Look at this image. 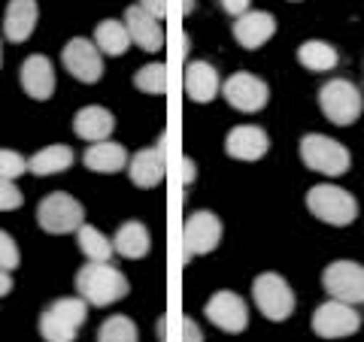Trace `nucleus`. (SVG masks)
Here are the masks:
<instances>
[{
  "instance_id": "37",
  "label": "nucleus",
  "mask_w": 364,
  "mask_h": 342,
  "mask_svg": "<svg viewBox=\"0 0 364 342\" xmlns=\"http://www.w3.org/2000/svg\"><path fill=\"white\" fill-rule=\"evenodd\" d=\"M9 291H13V276H9V270L0 267V297H6Z\"/></svg>"
},
{
  "instance_id": "27",
  "label": "nucleus",
  "mask_w": 364,
  "mask_h": 342,
  "mask_svg": "<svg viewBox=\"0 0 364 342\" xmlns=\"http://www.w3.org/2000/svg\"><path fill=\"white\" fill-rule=\"evenodd\" d=\"M76 243H79V252H82L88 260H109L112 258V243L97 231V227H91V224H79V231H76Z\"/></svg>"
},
{
  "instance_id": "3",
  "label": "nucleus",
  "mask_w": 364,
  "mask_h": 342,
  "mask_svg": "<svg viewBox=\"0 0 364 342\" xmlns=\"http://www.w3.org/2000/svg\"><path fill=\"white\" fill-rule=\"evenodd\" d=\"M88 318V303L82 297H61L55 300L40 318V333L46 342H73L79 327Z\"/></svg>"
},
{
  "instance_id": "13",
  "label": "nucleus",
  "mask_w": 364,
  "mask_h": 342,
  "mask_svg": "<svg viewBox=\"0 0 364 342\" xmlns=\"http://www.w3.org/2000/svg\"><path fill=\"white\" fill-rule=\"evenodd\" d=\"M128 176L136 188H155L161 185L167 176V133H161V140L149 149L136 152L128 161Z\"/></svg>"
},
{
  "instance_id": "2",
  "label": "nucleus",
  "mask_w": 364,
  "mask_h": 342,
  "mask_svg": "<svg viewBox=\"0 0 364 342\" xmlns=\"http://www.w3.org/2000/svg\"><path fill=\"white\" fill-rule=\"evenodd\" d=\"M306 209L331 227H346L358 219V200L337 185H313L306 194Z\"/></svg>"
},
{
  "instance_id": "8",
  "label": "nucleus",
  "mask_w": 364,
  "mask_h": 342,
  "mask_svg": "<svg viewBox=\"0 0 364 342\" xmlns=\"http://www.w3.org/2000/svg\"><path fill=\"white\" fill-rule=\"evenodd\" d=\"M322 285L331 300L352 303V306L364 303V267L355 264V260H334V264H328V270L322 272Z\"/></svg>"
},
{
  "instance_id": "25",
  "label": "nucleus",
  "mask_w": 364,
  "mask_h": 342,
  "mask_svg": "<svg viewBox=\"0 0 364 342\" xmlns=\"http://www.w3.org/2000/svg\"><path fill=\"white\" fill-rule=\"evenodd\" d=\"M298 64H304L313 73H328L340 64V55L331 43L325 40H306L298 45Z\"/></svg>"
},
{
  "instance_id": "26",
  "label": "nucleus",
  "mask_w": 364,
  "mask_h": 342,
  "mask_svg": "<svg viewBox=\"0 0 364 342\" xmlns=\"http://www.w3.org/2000/svg\"><path fill=\"white\" fill-rule=\"evenodd\" d=\"M95 45L109 58H119V55L128 52L131 45V33L124 28V21H116V18H104L95 31Z\"/></svg>"
},
{
  "instance_id": "10",
  "label": "nucleus",
  "mask_w": 364,
  "mask_h": 342,
  "mask_svg": "<svg viewBox=\"0 0 364 342\" xmlns=\"http://www.w3.org/2000/svg\"><path fill=\"white\" fill-rule=\"evenodd\" d=\"M61 61L76 82L95 85V82H100V76H104V52L85 37H73L67 43L61 52Z\"/></svg>"
},
{
  "instance_id": "16",
  "label": "nucleus",
  "mask_w": 364,
  "mask_h": 342,
  "mask_svg": "<svg viewBox=\"0 0 364 342\" xmlns=\"http://www.w3.org/2000/svg\"><path fill=\"white\" fill-rule=\"evenodd\" d=\"M124 28L131 33V43L140 45L143 52H161L164 49V25L152 18L143 6H128L124 9Z\"/></svg>"
},
{
  "instance_id": "7",
  "label": "nucleus",
  "mask_w": 364,
  "mask_h": 342,
  "mask_svg": "<svg viewBox=\"0 0 364 342\" xmlns=\"http://www.w3.org/2000/svg\"><path fill=\"white\" fill-rule=\"evenodd\" d=\"M37 221H40V227L46 233H55V236L76 233L79 224L85 221V209H82V203H79L73 194L55 191V194H49V197L40 203Z\"/></svg>"
},
{
  "instance_id": "17",
  "label": "nucleus",
  "mask_w": 364,
  "mask_h": 342,
  "mask_svg": "<svg viewBox=\"0 0 364 342\" xmlns=\"http://www.w3.org/2000/svg\"><path fill=\"white\" fill-rule=\"evenodd\" d=\"M273 33H277V18L264 13V9H249V13L237 16V21H234V40L249 52L261 49Z\"/></svg>"
},
{
  "instance_id": "12",
  "label": "nucleus",
  "mask_w": 364,
  "mask_h": 342,
  "mask_svg": "<svg viewBox=\"0 0 364 342\" xmlns=\"http://www.w3.org/2000/svg\"><path fill=\"white\" fill-rule=\"evenodd\" d=\"M222 94L225 100L231 104L237 112H258V109H264L267 106V100H270V88L264 79H258L255 73H234L228 82L222 85Z\"/></svg>"
},
{
  "instance_id": "36",
  "label": "nucleus",
  "mask_w": 364,
  "mask_h": 342,
  "mask_svg": "<svg viewBox=\"0 0 364 342\" xmlns=\"http://www.w3.org/2000/svg\"><path fill=\"white\" fill-rule=\"evenodd\" d=\"M195 176H198L195 161H191V158H182V185H191V182H195Z\"/></svg>"
},
{
  "instance_id": "28",
  "label": "nucleus",
  "mask_w": 364,
  "mask_h": 342,
  "mask_svg": "<svg viewBox=\"0 0 364 342\" xmlns=\"http://www.w3.org/2000/svg\"><path fill=\"white\" fill-rule=\"evenodd\" d=\"M140 333L128 315H109L97 330V342H136Z\"/></svg>"
},
{
  "instance_id": "34",
  "label": "nucleus",
  "mask_w": 364,
  "mask_h": 342,
  "mask_svg": "<svg viewBox=\"0 0 364 342\" xmlns=\"http://www.w3.org/2000/svg\"><path fill=\"white\" fill-rule=\"evenodd\" d=\"M136 6H143L146 13H149L152 18H158V21L167 18V0H136Z\"/></svg>"
},
{
  "instance_id": "29",
  "label": "nucleus",
  "mask_w": 364,
  "mask_h": 342,
  "mask_svg": "<svg viewBox=\"0 0 364 342\" xmlns=\"http://www.w3.org/2000/svg\"><path fill=\"white\" fill-rule=\"evenodd\" d=\"M134 85L146 91V94H167V64L164 61H155V64H146L140 67V73L134 76Z\"/></svg>"
},
{
  "instance_id": "6",
  "label": "nucleus",
  "mask_w": 364,
  "mask_h": 342,
  "mask_svg": "<svg viewBox=\"0 0 364 342\" xmlns=\"http://www.w3.org/2000/svg\"><path fill=\"white\" fill-rule=\"evenodd\" d=\"M252 297L258 312L267 318V321H289L294 312V291L291 285L277 276V272H261L252 282Z\"/></svg>"
},
{
  "instance_id": "11",
  "label": "nucleus",
  "mask_w": 364,
  "mask_h": 342,
  "mask_svg": "<svg viewBox=\"0 0 364 342\" xmlns=\"http://www.w3.org/2000/svg\"><path fill=\"white\" fill-rule=\"evenodd\" d=\"M358 327H361V315L355 312L352 303L328 300L313 312V333L322 339H343L358 333Z\"/></svg>"
},
{
  "instance_id": "31",
  "label": "nucleus",
  "mask_w": 364,
  "mask_h": 342,
  "mask_svg": "<svg viewBox=\"0 0 364 342\" xmlns=\"http://www.w3.org/2000/svg\"><path fill=\"white\" fill-rule=\"evenodd\" d=\"M18 264H21V255H18V246H16V239L9 236L6 231H0V267L13 272Z\"/></svg>"
},
{
  "instance_id": "21",
  "label": "nucleus",
  "mask_w": 364,
  "mask_h": 342,
  "mask_svg": "<svg viewBox=\"0 0 364 342\" xmlns=\"http://www.w3.org/2000/svg\"><path fill=\"white\" fill-rule=\"evenodd\" d=\"M222 91V79L215 73V67L207 61H191L186 67V94L195 104H210Z\"/></svg>"
},
{
  "instance_id": "15",
  "label": "nucleus",
  "mask_w": 364,
  "mask_h": 342,
  "mask_svg": "<svg viewBox=\"0 0 364 342\" xmlns=\"http://www.w3.org/2000/svg\"><path fill=\"white\" fill-rule=\"evenodd\" d=\"M270 149V136L264 128H255V124H240L231 133L225 136V152L234 161H261Z\"/></svg>"
},
{
  "instance_id": "32",
  "label": "nucleus",
  "mask_w": 364,
  "mask_h": 342,
  "mask_svg": "<svg viewBox=\"0 0 364 342\" xmlns=\"http://www.w3.org/2000/svg\"><path fill=\"white\" fill-rule=\"evenodd\" d=\"M25 203V194L16 188L13 179H0V212H13Z\"/></svg>"
},
{
  "instance_id": "5",
  "label": "nucleus",
  "mask_w": 364,
  "mask_h": 342,
  "mask_svg": "<svg viewBox=\"0 0 364 342\" xmlns=\"http://www.w3.org/2000/svg\"><path fill=\"white\" fill-rule=\"evenodd\" d=\"M318 109H322V116L328 121L346 128V124L358 121L364 109V97L358 94V88L349 79H331V82H325L322 91H318Z\"/></svg>"
},
{
  "instance_id": "38",
  "label": "nucleus",
  "mask_w": 364,
  "mask_h": 342,
  "mask_svg": "<svg viewBox=\"0 0 364 342\" xmlns=\"http://www.w3.org/2000/svg\"><path fill=\"white\" fill-rule=\"evenodd\" d=\"M0 67H4V49H0Z\"/></svg>"
},
{
  "instance_id": "35",
  "label": "nucleus",
  "mask_w": 364,
  "mask_h": 342,
  "mask_svg": "<svg viewBox=\"0 0 364 342\" xmlns=\"http://www.w3.org/2000/svg\"><path fill=\"white\" fill-rule=\"evenodd\" d=\"M222 9L228 16H243L249 13V0H222Z\"/></svg>"
},
{
  "instance_id": "20",
  "label": "nucleus",
  "mask_w": 364,
  "mask_h": 342,
  "mask_svg": "<svg viewBox=\"0 0 364 342\" xmlns=\"http://www.w3.org/2000/svg\"><path fill=\"white\" fill-rule=\"evenodd\" d=\"M112 128H116V116L104 106H82L73 116V133L85 143H100L109 140Z\"/></svg>"
},
{
  "instance_id": "19",
  "label": "nucleus",
  "mask_w": 364,
  "mask_h": 342,
  "mask_svg": "<svg viewBox=\"0 0 364 342\" xmlns=\"http://www.w3.org/2000/svg\"><path fill=\"white\" fill-rule=\"evenodd\" d=\"M37 18H40L37 0H9L4 16V37L9 43H25L33 33V28H37Z\"/></svg>"
},
{
  "instance_id": "33",
  "label": "nucleus",
  "mask_w": 364,
  "mask_h": 342,
  "mask_svg": "<svg viewBox=\"0 0 364 342\" xmlns=\"http://www.w3.org/2000/svg\"><path fill=\"white\" fill-rule=\"evenodd\" d=\"M179 342H203L200 327L191 321V318H182L179 321Z\"/></svg>"
},
{
  "instance_id": "9",
  "label": "nucleus",
  "mask_w": 364,
  "mask_h": 342,
  "mask_svg": "<svg viewBox=\"0 0 364 342\" xmlns=\"http://www.w3.org/2000/svg\"><path fill=\"white\" fill-rule=\"evenodd\" d=\"M222 243V221L213 212H195L182 227V260L215 252Z\"/></svg>"
},
{
  "instance_id": "4",
  "label": "nucleus",
  "mask_w": 364,
  "mask_h": 342,
  "mask_svg": "<svg viewBox=\"0 0 364 342\" xmlns=\"http://www.w3.org/2000/svg\"><path fill=\"white\" fill-rule=\"evenodd\" d=\"M301 161L313 170V173H322V176H343L349 164H352V155L346 145H340L331 136H322V133H306L301 140Z\"/></svg>"
},
{
  "instance_id": "22",
  "label": "nucleus",
  "mask_w": 364,
  "mask_h": 342,
  "mask_svg": "<svg viewBox=\"0 0 364 342\" xmlns=\"http://www.w3.org/2000/svg\"><path fill=\"white\" fill-rule=\"evenodd\" d=\"M128 152H124V145L112 143V140H100L95 145H88V152L82 155V164L91 170V173H100V176H112L119 173V170L128 167Z\"/></svg>"
},
{
  "instance_id": "30",
  "label": "nucleus",
  "mask_w": 364,
  "mask_h": 342,
  "mask_svg": "<svg viewBox=\"0 0 364 342\" xmlns=\"http://www.w3.org/2000/svg\"><path fill=\"white\" fill-rule=\"evenodd\" d=\"M21 173H28V161L13 149H0V179H18Z\"/></svg>"
},
{
  "instance_id": "1",
  "label": "nucleus",
  "mask_w": 364,
  "mask_h": 342,
  "mask_svg": "<svg viewBox=\"0 0 364 342\" xmlns=\"http://www.w3.org/2000/svg\"><path fill=\"white\" fill-rule=\"evenodd\" d=\"M76 291L88 306H109L128 297V279L109 260H88V267L76 272Z\"/></svg>"
},
{
  "instance_id": "18",
  "label": "nucleus",
  "mask_w": 364,
  "mask_h": 342,
  "mask_svg": "<svg viewBox=\"0 0 364 342\" xmlns=\"http://www.w3.org/2000/svg\"><path fill=\"white\" fill-rule=\"evenodd\" d=\"M21 88L33 100H49L55 94V67L46 55H31L21 64Z\"/></svg>"
},
{
  "instance_id": "24",
  "label": "nucleus",
  "mask_w": 364,
  "mask_h": 342,
  "mask_svg": "<svg viewBox=\"0 0 364 342\" xmlns=\"http://www.w3.org/2000/svg\"><path fill=\"white\" fill-rule=\"evenodd\" d=\"M73 167V149L70 145H46V149H40L37 155L28 161V170L37 176H55V173H64V170Z\"/></svg>"
},
{
  "instance_id": "14",
  "label": "nucleus",
  "mask_w": 364,
  "mask_h": 342,
  "mask_svg": "<svg viewBox=\"0 0 364 342\" xmlns=\"http://www.w3.org/2000/svg\"><path fill=\"white\" fill-rule=\"evenodd\" d=\"M207 318L225 333H243L249 327V309L240 294L234 291H215L207 300Z\"/></svg>"
},
{
  "instance_id": "23",
  "label": "nucleus",
  "mask_w": 364,
  "mask_h": 342,
  "mask_svg": "<svg viewBox=\"0 0 364 342\" xmlns=\"http://www.w3.org/2000/svg\"><path fill=\"white\" fill-rule=\"evenodd\" d=\"M112 248H116V255L128 258V260H140L149 255L152 248V239H149V231H146L143 221H124L116 236H112Z\"/></svg>"
}]
</instances>
